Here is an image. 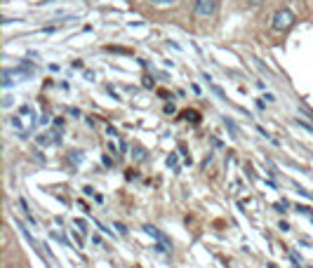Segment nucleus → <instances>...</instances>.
<instances>
[{
  "mask_svg": "<svg viewBox=\"0 0 313 268\" xmlns=\"http://www.w3.org/2000/svg\"><path fill=\"white\" fill-rule=\"evenodd\" d=\"M12 125L21 132H29V129L36 125V113H33L31 106H21L17 116H12Z\"/></svg>",
  "mask_w": 313,
  "mask_h": 268,
  "instance_id": "f257e3e1",
  "label": "nucleus"
},
{
  "mask_svg": "<svg viewBox=\"0 0 313 268\" xmlns=\"http://www.w3.org/2000/svg\"><path fill=\"white\" fill-rule=\"evenodd\" d=\"M295 24V14H292V10H288V7H282V10H278L276 14H273V31H288L290 26Z\"/></svg>",
  "mask_w": 313,
  "mask_h": 268,
  "instance_id": "f03ea898",
  "label": "nucleus"
},
{
  "mask_svg": "<svg viewBox=\"0 0 313 268\" xmlns=\"http://www.w3.org/2000/svg\"><path fill=\"white\" fill-rule=\"evenodd\" d=\"M193 12L198 17H212L217 12V0H193Z\"/></svg>",
  "mask_w": 313,
  "mask_h": 268,
  "instance_id": "7ed1b4c3",
  "label": "nucleus"
},
{
  "mask_svg": "<svg viewBox=\"0 0 313 268\" xmlns=\"http://www.w3.org/2000/svg\"><path fill=\"white\" fill-rule=\"evenodd\" d=\"M146 233H148V235H153V238L158 240V250L160 252H167V250H170V240H167L165 235H163V233L155 228V226H146Z\"/></svg>",
  "mask_w": 313,
  "mask_h": 268,
  "instance_id": "20e7f679",
  "label": "nucleus"
},
{
  "mask_svg": "<svg viewBox=\"0 0 313 268\" xmlns=\"http://www.w3.org/2000/svg\"><path fill=\"white\" fill-rule=\"evenodd\" d=\"M38 144H40V146H49V144H57L55 141V137H49V132H43V134H38Z\"/></svg>",
  "mask_w": 313,
  "mask_h": 268,
  "instance_id": "39448f33",
  "label": "nucleus"
},
{
  "mask_svg": "<svg viewBox=\"0 0 313 268\" xmlns=\"http://www.w3.org/2000/svg\"><path fill=\"white\" fill-rule=\"evenodd\" d=\"M12 71H3V85H5V87H10V85H12V83H14V78H12Z\"/></svg>",
  "mask_w": 313,
  "mask_h": 268,
  "instance_id": "423d86ee",
  "label": "nucleus"
},
{
  "mask_svg": "<svg viewBox=\"0 0 313 268\" xmlns=\"http://www.w3.org/2000/svg\"><path fill=\"white\" fill-rule=\"evenodd\" d=\"M184 118L191 122H200V116H198V111H184Z\"/></svg>",
  "mask_w": 313,
  "mask_h": 268,
  "instance_id": "0eeeda50",
  "label": "nucleus"
},
{
  "mask_svg": "<svg viewBox=\"0 0 313 268\" xmlns=\"http://www.w3.org/2000/svg\"><path fill=\"white\" fill-rule=\"evenodd\" d=\"M297 122V125H299V127H304V129H306V132H311L313 134V127H311V125H308V122H304V120H295Z\"/></svg>",
  "mask_w": 313,
  "mask_h": 268,
  "instance_id": "6e6552de",
  "label": "nucleus"
},
{
  "mask_svg": "<svg viewBox=\"0 0 313 268\" xmlns=\"http://www.w3.org/2000/svg\"><path fill=\"white\" fill-rule=\"evenodd\" d=\"M135 158H137V160H144V158H146V153H144V148H135Z\"/></svg>",
  "mask_w": 313,
  "mask_h": 268,
  "instance_id": "1a4fd4ad",
  "label": "nucleus"
},
{
  "mask_svg": "<svg viewBox=\"0 0 313 268\" xmlns=\"http://www.w3.org/2000/svg\"><path fill=\"white\" fill-rule=\"evenodd\" d=\"M75 226H78V231H80V233H85V231H87V224H85V221H83V219H78V221H75Z\"/></svg>",
  "mask_w": 313,
  "mask_h": 268,
  "instance_id": "9d476101",
  "label": "nucleus"
},
{
  "mask_svg": "<svg viewBox=\"0 0 313 268\" xmlns=\"http://www.w3.org/2000/svg\"><path fill=\"white\" fill-rule=\"evenodd\" d=\"M167 167H177V155H170V158H167Z\"/></svg>",
  "mask_w": 313,
  "mask_h": 268,
  "instance_id": "9b49d317",
  "label": "nucleus"
},
{
  "mask_svg": "<svg viewBox=\"0 0 313 268\" xmlns=\"http://www.w3.org/2000/svg\"><path fill=\"white\" fill-rule=\"evenodd\" d=\"M155 5H170V3H177V0H151Z\"/></svg>",
  "mask_w": 313,
  "mask_h": 268,
  "instance_id": "f8f14e48",
  "label": "nucleus"
},
{
  "mask_svg": "<svg viewBox=\"0 0 313 268\" xmlns=\"http://www.w3.org/2000/svg\"><path fill=\"white\" fill-rule=\"evenodd\" d=\"M144 85H146V87H153L155 85L153 78H151V75H146V78H144Z\"/></svg>",
  "mask_w": 313,
  "mask_h": 268,
  "instance_id": "ddd939ff",
  "label": "nucleus"
},
{
  "mask_svg": "<svg viewBox=\"0 0 313 268\" xmlns=\"http://www.w3.org/2000/svg\"><path fill=\"white\" fill-rule=\"evenodd\" d=\"M116 228H118V233H120V235H125V233H127V228H125L123 224H116Z\"/></svg>",
  "mask_w": 313,
  "mask_h": 268,
  "instance_id": "4468645a",
  "label": "nucleus"
},
{
  "mask_svg": "<svg viewBox=\"0 0 313 268\" xmlns=\"http://www.w3.org/2000/svg\"><path fill=\"white\" fill-rule=\"evenodd\" d=\"M245 5L247 7H254V5H259V0H245Z\"/></svg>",
  "mask_w": 313,
  "mask_h": 268,
  "instance_id": "2eb2a0df",
  "label": "nucleus"
},
{
  "mask_svg": "<svg viewBox=\"0 0 313 268\" xmlns=\"http://www.w3.org/2000/svg\"><path fill=\"white\" fill-rule=\"evenodd\" d=\"M269 268H276V263H269Z\"/></svg>",
  "mask_w": 313,
  "mask_h": 268,
  "instance_id": "dca6fc26",
  "label": "nucleus"
}]
</instances>
